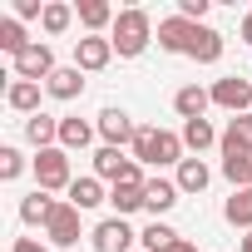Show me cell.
<instances>
[{
  "instance_id": "cell-1",
  "label": "cell",
  "mask_w": 252,
  "mask_h": 252,
  "mask_svg": "<svg viewBox=\"0 0 252 252\" xmlns=\"http://www.w3.org/2000/svg\"><path fill=\"white\" fill-rule=\"evenodd\" d=\"M149 40H154V20H149V10H139V5L119 10L114 35H109V45H114L119 60H139V55L149 50Z\"/></svg>"
},
{
  "instance_id": "cell-2",
  "label": "cell",
  "mask_w": 252,
  "mask_h": 252,
  "mask_svg": "<svg viewBox=\"0 0 252 252\" xmlns=\"http://www.w3.org/2000/svg\"><path fill=\"white\" fill-rule=\"evenodd\" d=\"M129 149H134V163H183V134L149 129V124H139Z\"/></svg>"
},
{
  "instance_id": "cell-3",
  "label": "cell",
  "mask_w": 252,
  "mask_h": 252,
  "mask_svg": "<svg viewBox=\"0 0 252 252\" xmlns=\"http://www.w3.org/2000/svg\"><path fill=\"white\" fill-rule=\"evenodd\" d=\"M35 183L45 188V193H55V188H69L74 178H69V154L55 144V149H45L40 158H35Z\"/></svg>"
},
{
  "instance_id": "cell-4",
  "label": "cell",
  "mask_w": 252,
  "mask_h": 252,
  "mask_svg": "<svg viewBox=\"0 0 252 252\" xmlns=\"http://www.w3.org/2000/svg\"><path fill=\"white\" fill-rule=\"evenodd\" d=\"M134 227L124 222V218H104L94 232H89V242H94V252H134Z\"/></svg>"
},
{
  "instance_id": "cell-5",
  "label": "cell",
  "mask_w": 252,
  "mask_h": 252,
  "mask_svg": "<svg viewBox=\"0 0 252 252\" xmlns=\"http://www.w3.org/2000/svg\"><path fill=\"white\" fill-rule=\"evenodd\" d=\"M60 64H55V50L45 45V40H35L20 60H15V79H30V84H40V79H50Z\"/></svg>"
},
{
  "instance_id": "cell-6",
  "label": "cell",
  "mask_w": 252,
  "mask_h": 252,
  "mask_svg": "<svg viewBox=\"0 0 252 252\" xmlns=\"http://www.w3.org/2000/svg\"><path fill=\"white\" fill-rule=\"evenodd\" d=\"M213 104H218V109H227V114L237 119L242 109H252V84H247L242 74H227V79H218V84H213Z\"/></svg>"
},
{
  "instance_id": "cell-7",
  "label": "cell",
  "mask_w": 252,
  "mask_h": 252,
  "mask_svg": "<svg viewBox=\"0 0 252 252\" xmlns=\"http://www.w3.org/2000/svg\"><path fill=\"white\" fill-rule=\"evenodd\" d=\"M222 158H252V114H237L227 119V129H222Z\"/></svg>"
},
{
  "instance_id": "cell-8",
  "label": "cell",
  "mask_w": 252,
  "mask_h": 252,
  "mask_svg": "<svg viewBox=\"0 0 252 252\" xmlns=\"http://www.w3.org/2000/svg\"><path fill=\"white\" fill-rule=\"evenodd\" d=\"M134 134H139V124L124 114V109H104L99 114V139L109 144V149H124V144H134Z\"/></svg>"
},
{
  "instance_id": "cell-9",
  "label": "cell",
  "mask_w": 252,
  "mask_h": 252,
  "mask_svg": "<svg viewBox=\"0 0 252 252\" xmlns=\"http://www.w3.org/2000/svg\"><path fill=\"white\" fill-rule=\"evenodd\" d=\"M109 60H114V45H109V35H84V40H74V64H79L84 74L104 69Z\"/></svg>"
},
{
  "instance_id": "cell-10",
  "label": "cell",
  "mask_w": 252,
  "mask_h": 252,
  "mask_svg": "<svg viewBox=\"0 0 252 252\" xmlns=\"http://www.w3.org/2000/svg\"><path fill=\"white\" fill-rule=\"evenodd\" d=\"M45 237H50L55 247H74V242H79V208H74V203H60L55 218L45 222Z\"/></svg>"
},
{
  "instance_id": "cell-11",
  "label": "cell",
  "mask_w": 252,
  "mask_h": 252,
  "mask_svg": "<svg viewBox=\"0 0 252 252\" xmlns=\"http://www.w3.org/2000/svg\"><path fill=\"white\" fill-rule=\"evenodd\" d=\"M188 40H193V20L173 15V20H158V45L168 55H188Z\"/></svg>"
},
{
  "instance_id": "cell-12",
  "label": "cell",
  "mask_w": 252,
  "mask_h": 252,
  "mask_svg": "<svg viewBox=\"0 0 252 252\" xmlns=\"http://www.w3.org/2000/svg\"><path fill=\"white\" fill-rule=\"evenodd\" d=\"M188 60H198V64H213V60H222V35H218V30H208V25H193Z\"/></svg>"
},
{
  "instance_id": "cell-13",
  "label": "cell",
  "mask_w": 252,
  "mask_h": 252,
  "mask_svg": "<svg viewBox=\"0 0 252 252\" xmlns=\"http://www.w3.org/2000/svg\"><path fill=\"white\" fill-rule=\"evenodd\" d=\"M45 89H50L55 99H79V94H84V69H79V64H60V69L45 79Z\"/></svg>"
},
{
  "instance_id": "cell-14",
  "label": "cell",
  "mask_w": 252,
  "mask_h": 252,
  "mask_svg": "<svg viewBox=\"0 0 252 252\" xmlns=\"http://www.w3.org/2000/svg\"><path fill=\"white\" fill-rule=\"evenodd\" d=\"M74 15H79V25H84L89 35H99L104 25H114V20H119V10L109 5V0H79V5H74Z\"/></svg>"
},
{
  "instance_id": "cell-15",
  "label": "cell",
  "mask_w": 252,
  "mask_h": 252,
  "mask_svg": "<svg viewBox=\"0 0 252 252\" xmlns=\"http://www.w3.org/2000/svg\"><path fill=\"white\" fill-rule=\"evenodd\" d=\"M208 104H213V89H198V84H183V89L173 94V109L183 114V124H188V119H203Z\"/></svg>"
},
{
  "instance_id": "cell-16",
  "label": "cell",
  "mask_w": 252,
  "mask_h": 252,
  "mask_svg": "<svg viewBox=\"0 0 252 252\" xmlns=\"http://www.w3.org/2000/svg\"><path fill=\"white\" fill-rule=\"evenodd\" d=\"M173 203H178V183H168V178H149V183H144V208H149L154 218L168 213Z\"/></svg>"
},
{
  "instance_id": "cell-17",
  "label": "cell",
  "mask_w": 252,
  "mask_h": 252,
  "mask_svg": "<svg viewBox=\"0 0 252 252\" xmlns=\"http://www.w3.org/2000/svg\"><path fill=\"white\" fill-rule=\"evenodd\" d=\"M25 139L45 154V149H55L60 144V119H50V114H35V119H25Z\"/></svg>"
},
{
  "instance_id": "cell-18",
  "label": "cell",
  "mask_w": 252,
  "mask_h": 252,
  "mask_svg": "<svg viewBox=\"0 0 252 252\" xmlns=\"http://www.w3.org/2000/svg\"><path fill=\"white\" fill-rule=\"evenodd\" d=\"M5 104L15 109V114H40V84H30V79H15L10 89H5Z\"/></svg>"
},
{
  "instance_id": "cell-19",
  "label": "cell",
  "mask_w": 252,
  "mask_h": 252,
  "mask_svg": "<svg viewBox=\"0 0 252 252\" xmlns=\"http://www.w3.org/2000/svg\"><path fill=\"white\" fill-rule=\"evenodd\" d=\"M55 208H60V203H55V198H50L45 188H35V193H30V198L20 203V222H30V227L40 222V227H45V222L55 218Z\"/></svg>"
},
{
  "instance_id": "cell-20",
  "label": "cell",
  "mask_w": 252,
  "mask_h": 252,
  "mask_svg": "<svg viewBox=\"0 0 252 252\" xmlns=\"http://www.w3.org/2000/svg\"><path fill=\"white\" fill-rule=\"evenodd\" d=\"M129 163H134V158H124L119 149H109V144H104V149L94 154V178H109V183H119L124 173H129Z\"/></svg>"
},
{
  "instance_id": "cell-21",
  "label": "cell",
  "mask_w": 252,
  "mask_h": 252,
  "mask_svg": "<svg viewBox=\"0 0 252 252\" xmlns=\"http://www.w3.org/2000/svg\"><path fill=\"white\" fill-rule=\"evenodd\" d=\"M208 178H213V173H208V163H203V158H183L173 183H178V193H203V188H208Z\"/></svg>"
},
{
  "instance_id": "cell-22",
  "label": "cell",
  "mask_w": 252,
  "mask_h": 252,
  "mask_svg": "<svg viewBox=\"0 0 252 252\" xmlns=\"http://www.w3.org/2000/svg\"><path fill=\"white\" fill-rule=\"evenodd\" d=\"M139 242H144V252H173V247H178L183 237H178V232H173L168 222H158V218H154V222H149V227L139 232Z\"/></svg>"
},
{
  "instance_id": "cell-23",
  "label": "cell",
  "mask_w": 252,
  "mask_h": 252,
  "mask_svg": "<svg viewBox=\"0 0 252 252\" xmlns=\"http://www.w3.org/2000/svg\"><path fill=\"white\" fill-rule=\"evenodd\" d=\"M69 203H74L79 213H89V208H99V203H109V198H104L99 178H74V183H69Z\"/></svg>"
},
{
  "instance_id": "cell-24",
  "label": "cell",
  "mask_w": 252,
  "mask_h": 252,
  "mask_svg": "<svg viewBox=\"0 0 252 252\" xmlns=\"http://www.w3.org/2000/svg\"><path fill=\"white\" fill-rule=\"evenodd\" d=\"M30 45H35V40H25V25H20L15 15H10V20H0V50H5L10 60H20Z\"/></svg>"
},
{
  "instance_id": "cell-25",
  "label": "cell",
  "mask_w": 252,
  "mask_h": 252,
  "mask_svg": "<svg viewBox=\"0 0 252 252\" xmlns=\"http://www.w3.org/2000/svg\"><path fill=\"white\" fill-rule=\"evenodd\" d=\"M94 144V129L84 119H60V149L69 154V149H89Z\"/></svg>"
},
{
  "instance_id": "cell-26",
  "label": "cell",
  "mask_w": 252,
  "mask_h": 252,
  "mask_svg": "<svg viewBox=\"0 0 252 252\" xmlns=\"http://www.w3.org/2000/svg\"><path fill=\"white\" fill-rule=\"evenodd\" d=\"M218 139H222V134L213 129L208 119H188V124H183V149H193V154H203V149L218 144Z\"/></svg>"
},
{
  "instance_id": "cell-27",
  "label": "cell",
  "mask_w": 252,
  "mask_h": 252,
  "mask_svg": "<svg viewBox=\"0 0 252 252\" xmlns=\"http://www.w3.org/2000/svg\"><path fill=\"white\" fill-rule=\"evenodd\" d=\"M222 218H227L232 227H247V232H252V188H237V193L227 198Z\"/></svg>"
},
{
  "instance_id": "cell-28",
  "label": "cell",
  "mask_w": 252,
  "mask_h": 252,
  "mask_svg": "<svg viewBox=\"0 0 252 252\" xmlns=\"http://www.w3.org/2000/svg\"><path fill=\"white\" fill-rule=\"evenodd\" d=\"M109 203H114V218H129V213L144 208V188H134V183H114Z\"/></svg>"
},
{
  "instance_id": "cell-29",
  "label": "cell",
  "mask_w": 252,
  "mask_h": 252,
  "mask_svg": "<svg viewBox=\"0 0 252 252\" xmlns=\"http://www.w3.org/2000/svg\"><path fill=\"white\" fill-rule=\"evenodd\" d=\"M69 20H74V5H64V0H50L45 15H40L45 35H64V30H69Z\"/></svg>"
},
{
  "instance_id": "cell-30",
  "label": "cell",
  "mask_w": 252,
  "mask_h": 252,
  "mask_svg": "<svg viewBox=\"0 0 252 252\" xmlns=\"http://www.w3.org/2000/svg\"><path fill=\"white\" fill-rule=\"evenodd\" d=\"M222 178L232 188H252V158H222Z\"/></svg>"
},
{
  "instance_id": "cell-31",
  "label": "cell",
  "mask_w": 252,
  "mask_h": 252,
  "mask_svg": "<svg viewBox=\"0 0 252 252\" xmlns=\"http://www.w3.org/2000/svg\"><path fill=\"white\" fill-rule=\"evenodd\" d=\"M20 173H25V158H20V149L5 144V149H0V178L10 183V178H20Z\"/></svg>"
},
{
  "instance_id": "cell-32",
  "label": "cell",
  "mask_w": 252,
  "mask_h": 252,
  "mask_svg": "<svg viewBox=\"0 0 252 252\" xmlns=\"http://www.w3.org/2000/svg\"><path fill=\"white\" fill-rule=\"evenodd\" d=\"M178 15H183V20H193V25H203V15H208V0H178Z\"/></svg>"
},
{
  "instance_id": "cell-33",
  "label": "cell",
  "mask_w": 252,
  "mask_h": 252,
  "mask_svg": "<svg viewBox=\"0 0 252 252\" xmlns=\"http://www.w3.org/2000/svg\"><path fill=\"white\" fill-rule=\"evenodd\" d=\"M40 15H45L40 0H15V20H40Z\"/></svg>"
},
{
  "instance_id": "cell-34",
  "label": "cell",
  "mask_w": 252,
  "mask_h": 252,
  "mask_svg": "<svg viewBox=\"0 0 252 252\" xmlns=\"http://www.w3.org/2000/svg\"><path fill=\"white\" fill-rule=\"evenodd\" d=\"M15 252H50V247L35 242V237H15Z\"/></svg>"
},
{
  "instance_id": "cell-35",
  "label": "cell",
  "mask_w": 252,
  "mask_h": 252,
  "mask_svg": "<svg viewBox=\"0 0 252 252\" xmlns=\"http://www.w3.org/2000/svg\"><path fill=\"white\" fill-rule=\"evenodd\" d=\"M242 40H252V10H247V20H242Z\"/></svg>"
},
{
  "instance_id": "cell-36",
  "label": "cell",
  "mask_w": 252,
  "mask_h": 252,
  "mask_svg": "<svg viewBox=\"0 0 252 252\" xmlns=\"http://www.w3.org/2000/svg\"><path fill=\"white\" fill-rule=\"evenodd\" d=\"M173 252H198V247H193V242H188V237H183V242H178V247H173Z\"/></svg>"
},
{
  "instance_id": "cell-37",
  "label": "cell",
  "mask_w": 252,
  "mask_h": 252,
  "mask_svg": "<svg viewBox=\"0 0 252 252\" xmlns=\"http://www.w3.org/2000/svg\"><path fill=\"white\" fill-rule=\"evenodd\" d=\"M242 252H252V232H247V237H242Z\"/></svg>"
}]
</instances>
